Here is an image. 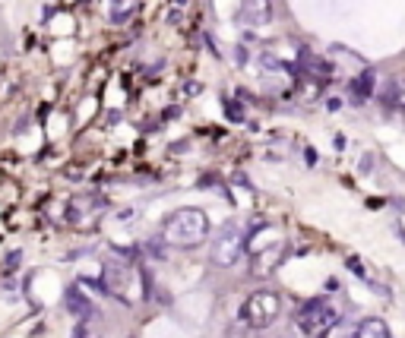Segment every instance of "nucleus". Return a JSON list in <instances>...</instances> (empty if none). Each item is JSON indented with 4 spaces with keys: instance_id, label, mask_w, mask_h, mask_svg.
<instances>
[{
    "instance_id": "obj_1",
    "label": "nucleus",
    "mask_w": 405,
    "mask_h": 338,
    "mask_svg": "<svg viewBox=\"0 0 405 338\" xmlns=\"http://www.w3.org/2000/svg\"><path fill=\"white\" fill-rule=\"evenodd\" d=\"M206 238H209V215L202 212V209H193V206L171 212L165 218V225H161V240H165L168 247L193 250Z\"/></svg>"
},
{
    "instance_id": "obj_2",
    "label": "nucleus",
    "mask_w": 405,
    "mask_h": 338,
    "mask_svg": "<svg viewBox=\"0 0 405 338\" xmlns=\"http://www.w3.org/2000/svg\"><path fill=\"white\" fill-rule=\"evenodd\" d=\"M295 322H298L301 335L316 338V335L329 332V329L339 322V310H336L326 297H310V301H304V307L298 310V320Z\"/></svg>"
},
{
    "instance_id": "obj_3",
    "label": "nucleus",
    "mask_w": 405,
    "mask_h": 338,
    "mask_svg": "<svg viewBox=\"0 0 405 338\" xmlns=\"http://www.w3.org/2000/svg\"><path fill=\"white\" fill-rule=\"evenodd\" d=\"M279 313H282V301H279V294H273V291H253V294L244 301V307H241V320H244L251 329L273 326V322L279 320Z\"/></svg>"
},
{
    "instance_id": "obj_4",
    "label": "nucleus",
    "mask_w": 405,
    "mask_h": 338,
    "mask_svg": "<svg viewBox=\"0 0 405 338\" xmlns=\"http://www.w3.org/2000/svg\"><path fill=\"white\" fill-rule=\"evenodd\" d=\"M244 247H247V238L241 234L238 225H225L212 240V266L219 269H232L234 262L244 256Z\"/></svg>"
},
{
    "instance_id": "obj_5",
    "label": "nucleus",
    "mask_w": 405,
    "mask_h": 338,
    "mask_svg": "<svg viewBox=\"0 0 405 338\" xmlns=\"http://www.w3.org/2000/svg\"><path fill=\"white\" fill-rule=\"evenodd\" d=\"M234 19L244 29H263V25L273 23V0H241Z\"/></svg>"
},
{
    "instance_id": "obj_6",
    "label": "nucleus",
    "mask_w": 405,
    "mask_h": 338,
    "mask_svg": "<svg viewBox=\"0 0 405 338\" xmlns=\"http://www.w3.org/2000/svg\"><path fill=\"white\" fill-rule=\"evenodd\" d=\"M374 89H377V70L374 66H364L361 76H355L348 83V98H352V105H364V101L374 95Z\"/></svg>"
},
{
    "instance_id": "obj_7",
    "label": "nucleus",
    "mask_w": 405,
    "mask_h": 338,
    "mask_svg": "<svg viewBox=\"0 0 405 338\" xmlns=\"http://www.w3.org/2000/svg\"><path fill=\"white\" fill-rule=\"evenodd\" d=\"M101 206H105V202L96 199V196H79V199L70 202V221H76V225H86L92 215L101 212Z\"/></svg>"
},
{
    "instance_id": "obj_8",
    "label": "nucleus",
    "mask_w": 405,
    "mask_h": 338,
    "mask_svg": "<svg viewBox=\"0 0 405 338\" xmlns=\"http://www.w3.org/2000/svg\"><path fill=\"white\" fill-rule=\"evenodd\" d=\"M64 303H67V310H70L73 316H79V320H89L92 316V301L83 294L76 285H70L67 288V294H64Z\"/></svg>"
},
{
    "instance_id": "obj_9",
    "label": "nucleus",
    "mask_w": 405,
    "mask_h": 338,
    "mask_svg": "<svg viewBox=\"0 0 405 338\" xmlns=\"http://www.w3.org/2000/svg\"><path fill=\"white\" fill-rule=\"evenodd\" d=\"M352 338H393V332H389L387 320H380V316H367V320H361L355 326Z\"/></svg>"
},
{
    "instance_id": "obj_10",
    "label": "nucleus",
    "mask_w": 405,
    "mask_h": 338,
    "mask_svg": "<svg viewBox=\"0 0 405 338\" xmlns=\"http://www.w3.org/2000/svg\"><path fill=\"white\" fill-rule=\"evenodd\" d=\"M225 117L232 120V124H244V107H241L238 101H228L225 98Z\"/></svg>"
},
{
    "instance_id": "obj_11",
    "label": "nucleus",
    "mask_w": 405,
    "mask_h": 338,
    "mask_svg": "<svg viewBox=\"0 0 405 338\" xmlns=\"http://www.w3.org/2000/svg\"><path fill=\"white\" fill-rule=\"evenodd\" d=\"M187 6V0H171V13H168V23H178L181 19V10Z\"/></svg>"
},
{
    "instance_id": "obj_12",
    "label": "nucleus",
    "mask_w": 405,
    "mask_h": 338,
    "mask_svg": "<svg viewBox=\"0 0 405 338\" xmlns=\"http://www.w3.org/2000/svg\"><path fill=\"white\" fill-rule=\"evenodd\" d=\"M346 266H348V269H352V272H358V275H361V279H364V269H361V262H358V260H348Z\"/></svg>"
},
{
    "instance_id": "obj_13",
    "label": "nucleus",
    "mask_w": 405,
    "mask_h": 338,
    "mask_svg": "<svg viewBox=\"0 0 405 338\" xmlns=\"http://www.w3.org/2000/svg\"><path fill=\"white\" fill-rule=\"evenodd\" d=\"M304 155H307V165H310V168H314V165H316V152H314V148H310V146H307V148H304Z\"/></svg>"
},
{
    "instance_id": "obj_14",
    "label": "nucleus",
    "mask_w": 405,
    "mask_h": 338,
    "mask_svg": "<svg viewBox=\"0 0 405 338\" xmlns=\"http://www.w3.org/2000/svg\"><path fill=\"white\" fill-rule=\"evenodd\" d=\"M326 107H329V111H339V107H342V98H326Z\"/></svg>"
},
{
    "instance_id": "obj_15",
    "label": "nucleus",
    "mask_w": 405,
    "mask_h": 338,
    "mask_svg": "<svg viewBox=\"0 0 405 338\" xmlns=\"http://www.w3.org/2000/svg\"><path fill=\"white\" fill-rule=\"evenodd\" d=\"M73 338H86V326H83V322L76 326V332H73Z\"/></svg>"
},
{
    "instance_id": "obj_16",
    "label": "nucleus",
    "mask_w": 405,
    "mask_h": 338,
    "mask_svg": "<svg viewBox=\"0 0 405 338\" xmlns=\"http://www.w3.org/2000/svg\"><path fill=\"white\" fill-rule=\"evenodd\" d=\"M316 338H326V332H323V335H316Z\"/></svg>"
}]
</instances>
